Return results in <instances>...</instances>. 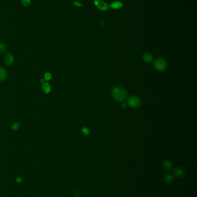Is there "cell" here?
I'll use <instances>...</instances> for the list:
<instances>
[{"instance_id": "cell-1", "label": "cell", "mask_w": 197, "mask_h": 197, "mask_svg": "<svg viewBox=\"0 0 197 197\" xmlns=\"http://www.w3.org/2000/svg\"><path fill=\"white\" fill-rule=\"evenodd\" d=\"M112 95L114 99L118 102H122L127 97V91L122 87L117 86L114 88L112 90Z\"/></svg>"}, {"instance_id": "cell-7", "label": "cell", "mask_w": 197, "mask_h": 197, "mask_svg": "<svg viewBox=\"0 0 197 197\" xmlns=\"http://www.w3.org/2000/svg\"><path fill=\"white\" fill-rule=\"evenodd\" d=\"M143 59L146 63L151 62L153 59V56L151 53H145L143 55Z\"/></svg>"}, {"instance_id": "cell-15", "label": "cell", "mask_w": 197, "mask_h": 197, "mask_svg": "<svg viewBox=\"0 0 197 197\" xmlns=\"http://www.w3.org/2000/svg\"><path fill=\"white\" fill-rule=\"evenodd\" d=\"M22 4L24 7H29L31 4V1L30 0H22Z\"/></svg>"}, {"instance_id": "cell-5", "label": "cell", "mask_w": 197, "mask_h": 197, "mask_svg": "<svg viewBox=\"0 0 197 197\" xmlns=\"http://www.w3.org/2000/svg\"><path fill=\"white\" fill-rule=\"evenodd\" d=\"M15 61V58L13 55V54L12 53H7L4 58V62L8 66H12Z\"/></svg>"}, {"instance_id": "cell-4", "label": "cell", "mask_w": 197, "mask_h": 197, "mask_svg": "<svg viewBox=\"0 0 197 197\" xmlns=\"http://www.w3.org/2000/svg\"><path fill=\"white\" fill-rule=\"evenodd\" d=\"M94 4L98 9L101 11H106L109 7L107 3L103 1H101V0H95L94 1Z\"/></svg>"}, {"instance_id": "cell-9", "label": "cell", "mask_w": 197, "mask_h": 197, "mask_svg": "<svg viewBox=\"0 0 197 197\" xmlns=\"http://www.w3.org/2000/svg\"><path fill=\"white\" fill-rule=\"evenodd\" d=\"M7 77V72L5 69L0 67V81H4Z\"/></svg>"}, {"instance_id": "cell-17", "label": "cell", "mask_w": 197, "mask_h": 197, "mask_svg": "<svg viewBox=\"0 0 197 197\" xmlns=\"http://www.w3.org/2000/svg\"><path fill=\"white\" fill-rule=\"evenodd\" d=\"M82 132L83 134H85V135H87L89 133V130L88 129V128H83L82 129Z\"/></svg>"}, {"instance_id": "cell-6", "label": "cell", "mask_w": 197, "mask_h": 197, "mask_svg": "<svg viewBox=\"0 0 197 197\" xmlns=\"http://www.w3.org/2000/svg\"><path fill=\"white\" fill-rule=\"evenodd\" d=\"M173 173L174 175L177 177L181 178L185 176V171L184 168L181 167H177L174 169Z\"/></svg>"}, {"instance_id": "cell-19", "label": "cell", "mask_w": 197, "mask_h": 197, "mask_svg": "<svg viewBox=\"0 0 197 197\" xmlns=\"http://www.w3.org/2000/svg\"><path fill=\"white\" fill-rule=\"evenodd\" d=\"M121 107H122V108H123V109H125V108L127 107L126 103H122V105H121Z\"/></svg>"}, {"instance_id": "cell-8", "label": "cell", "mask_w": 197, "mask_h": 197, "mask_svg": "<svg viewBox=\"0 0 197 197\" xmlns=\"http://www.w3.org/2000/svg\"><path fill=\"white\" fill-rule=\"evenodd\" d=\"M162 167L166 171H169L172 168V164L169 160H165L162 163Z\"/></svg>"}, {"instance_id": "cell-3", "label": "cell", "mask_w": 197, "mask_h": 197, "mask_svg": "<svg viewBox=\"0 0 197 197\" xmlns=\"http://www.w3.org/2000/svg\"><path fill=\"white\" fill-rule=\"evenodd\" d=\"M128 104L132 108H138L141 105V100L139 97L137 96H132L128 98Z\"/></svg>"}, {"instance_id": "cell-12", "label": "cell", "mask_w": 197, "mask_h": 197, "mask_svg": "<svg viewBox=\"0 0 197 197\" xmlns=\"http://www.w3.org/2000/svg\"><path fill=\"white\" fill-rule=\"evenodd\" d=\"M164 181L167 184L171 183L173 181V175H172L171 174H168V175H166L165 176V178H164Z\"/></svg>"}, {"instance_id": "cell-16", "label": "cell", "mask_w": 197, "mask_h": 197, "mask_svg": "<svg viewBox=\"0 0 197 197\" xmlns=\"http://www.w3.org/2000/svg\"><path fill=\"white\" fill-rule=\"evenodd\" d=\"M52 78V74L50 73H46L44 75V80L46 81H50Z\"/></svg>"}, {"instance_id": "cell-2", "label": "cell", "mask_w": 197, "mask_h": 197, "mask_svg": "<svg viewBox=\"0 0 197 197\" xmlns=\"http://www.w3.org/2000/svg\"><path fill=\"white\" fill-rule=\"evenodd\" d=\"M153 65L156 70L159 72H162L166 69L168 64L166 60L162 58H158L155 60Z\"/></svg>"}, {"instance_id": "cell-14", "label": "cell", "mask_w": 197, "mask_h": 197, "mask_svg": "<svg viewBox=\"0 0 197 197\" xmlns=\"http://www.w3.org/2000/svg\"><path fill=\"white\" fill-rule=\"evenodd\" d=\"M20 127V123L19 122H15V123L13 124V125L12 126V129L14 131H16L17 130H18V129Z\"/></svg>"}, {"instance_id": "cell-18", "label": "cell", "mask_w": 197, "mask_h": 197, "mask_svg": "<svg viewBox=\"0 0 197 197\" xmlns=\"http://www.w3.org/2000/svg\"><path fill=\"white\" fill-rule=\"evenodd\" d=\"M73 5H75V6H77V7H81V6H82V4H80V3H78V2H74V3H73Z\"/></svg>"}, {"instance_id": "cell-13", "label": "cell", "mask_w": 197, "mask_h": 197, "mask_svg": "<svg viewBox=\"0 0 197 197\" xmlns=\"http://www.w3.org/2000/svg\"><path fill=\"white\" fill-rule=\"evenodd\" d=\"M7 51V47L5 45L0 43V53H4Z\"/></svg>"}, {"instance_id": "cell-11", "label": "cell", "mask_w": 197, "mask_h": 197, "mask_svg": "<svg viewBox=\"0 0 197 197\" xmlns=\"http://www.w3.org/2000/svg\"><path fill=\"white\" fill-rule=\"evenodd\" d=\"M122 5H122V3H120L119 1H115V2H113L111 4L109 7H111L112 8L115 9H119L121 7H122Z\"/></svg>"}, {"instance_id": "cell-10", "label": "cell", "mask_w": 197, "mask_h": 197, "mask_svg": "<svg viewBox=\"0 0 197 197\" xmlns=\"http://www.w3.org/2000/svg\"><path fill=\"white\" fill-rule=\"evenodd\" d=\"M42 90L43 91L44 93H50V90H51V86L50 85V84L47 82H45L43 84H42Z\"/></svg>"}]
</instances>
